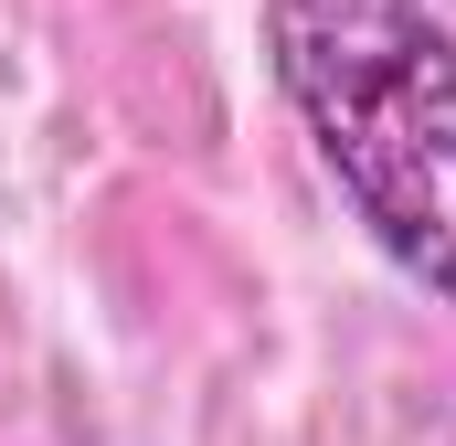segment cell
Segmentation results:
<instances>
[{
  "label": "cell",
  "mask_w": 456,
  "mask_h": 446,
  "mask_svg": "<svg viewBox=\"0 0 456 446\" xmlns=\"http://www.w3.org/2000/svg\"><path fill=\"white\" fill-rule=\"evenodd\" d=\"M265 64L361 234L456 298V32L436 0H265Z\"/></svg>",
  "instance_id": "6da1fadb"
}]
</instances>
